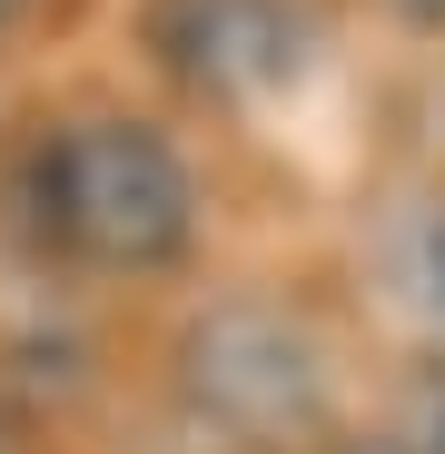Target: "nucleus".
<instances>
[{"label": "nucleus", "instance_id": "3", "mask_svg": "<svg viewBox=\"0 0 445 454\" xmlns=\"http://www.w3.org/2000/svg\"><path fill=\"white\" fill-rule=\"evenodd\" d=\"M139 40L179 90L228 109L297 90L317 59V20L297 0H139Z\"/></svg>", "mask_w": 445, "mask_h": 454}, {"label": "nucleus", "instance_id": "2", "mask_svg": "<svg viewBox=\"0 0 445 454\" xmlns=\"http://www.w3.org/2000/svg\"><path fill=\"white\" fill-rule=\"evenodd\" d=\"M179 365H188V395L228 434L287 444V434H307L327 415V356H317V336L287 307H218V317H198Z\"/></svg>", "mask_w": 445, "mask_h": 454}, {"label": "nucleus", "instance_id": "6", "mask_svg": "<svg viewBox=\"0 0 445 454\" xmlns=\"http://www.w3.org/2000/svg\"><path fill=\"white\" fill-rule=\"evenodd\" d=\"M435 286H445V227H435Z\"/></svg>", "mask_w": 445, "mask_h": 454}, {"label": "nucleus", "instance_id": "5", "mask_svg": "<svg viewBox=\"0 0 445 454\" xmlns=\"http://www.w3.org/2000/svg\"><path fill=\"white\" fill-rule=\"evenodd\" d=\"M20 11H30V0H0V30H11V20H20Z\"/></svg>", "mask_w": 445, "mask_h": 454}, {"label": "nucleus", "instance_id": "4", "mask_svg": "<svg viewBox=\"0 0 445 454\" xmlns=\"http://www.w3.org/2000/svg\"><path fill=\"white\" fill-rule=\"evenodd\" d=\"M406 454H445V386H416V415H406Z\"/></svg>", "mask_w": 445, "mask_h": 454}, {"label": "nucleus", "instance_id": "1", "mask_svg": "<svg viewBox=\"0 0 445 454\" xmlns=\"http://www.w3.org/2000/svg\"><path fill=\"white\" fill-rule=\"evenodd\" d=\"M40 238L109 277H159L198 238V178L188 159L139 119H69L30 159Z\"/></svg>", "mask_w": 445, "mask_h": 454}]
</instances>
